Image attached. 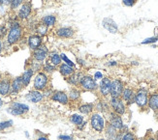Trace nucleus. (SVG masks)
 Masks as SVG:
<instances>
[{
  "label": "nucleus",
  "mask_w": 158,
  "mask_h": 140,
  "mask_svg": "<svg viewBox=\"0 0 158 140\" xmlns=\"http://www.w3.org/2000/svg\"><path fill=\"white\" fill-rule=\"evenodd\" d=\"M89 125L92 130L101 134L104 132V130L107 125V119L104 114L99 113V112L93 111L89 115Z\"/></svg>",
  "instance_id": "nucleus-1"
},
{
  "label": "nucleus",
  "mask_w": 158,
  "mask_h": 140,
  "mask_svg": "<svg viewBox=\"0 0 158 140\" xmlns=\"http://www.w3.org/2000/svg\"><path fill=\"white\" fill-rule=\"evenodd\" d=\"M124 82L119 78H114L111 82V91H110V97L120 98L122 91L124 89Z\"/></svg>",
  "instance_id": "nucleus-11"
},
{
  "label": "nucleus",
  "mask_w": 158,
  "mask_h": 140,
  "mask_svg": "<svg viewBox=\"0 0 158 140\" xmlns=\"http://www.w3.org/2000/svg\"><path fill=\"white\" fill-rule=\"evenodd\" d=\"M7 33H8V26H7V24H0V38H6Z\"/></svg>",
  "instance_id": "nucleus-39"
},
{
  "label": "nucleus",
  "mask_w": 158,
  "mask_h": 140,
  "mask_svg": "<svg viewBox=\"0 0 158 140\" xmlns=\"http://www.w3.org/2000/svg\"><path fill=\"white\" fill-rule=\"evenodd\" d=\"M24 99L31 103L37 104V103H41L42 102H44L45 98H44L43 92L35 90V89H31L24 95Z\"/></svg>",
  "instance_id": "nucleus-12"
},
{
  "label": "nucleus",
  "mask_w": 158,
  "mask_h": 140,
  "mask_svg": "<svg viewBox=\"0 0 158 140\" xmlns=\"http://www.w3.org/2000/svg\"><path fill=\"white\" fill-rule=\"evenodd\" d=\"M111 82L112 79L109 76H104L99 82L98 85V94L99 98L108 99L110 97V91H111Z\"/></svg>",
  "instance_id": "nucleus-9"
},
{
  "label": "nucleus",
  "mask_w": 158,
  "mask_h": 140,
  "mask_svg": "<svg viewBox=\"0 0 158 140\" xmlns=\"http://www.w3.org/2000/svg\"><path fill=\"white\" fill-rule=\"evenodd\" d=\"M60 56H61V60H62V63H65V64L69 65L71 67H75V66H76V64H75V63L72 60H70L69 58H68L67 55L65 53H60Z\"/></svg>",
  "instance_id": "nucleus-38"
},
{
  "label": "nucleus",
  "mask_w": 158,
  "mask_h": 140,
  "mask_svg": "<svg viewBox=\"0 0 158 140\" xmlns=\"http://www.w3.org/2000/svg\"><path fill=\"white\" fill-rule=\"evenodd\" d=\"M48 61H49L51 64H52L53 66L58 67L61 63H62V60H61V56L60 53L57 52L56 50H53V51H50L49 56H48Z\"/></svg>",
  "instance_id": "nucleus-27"
},
{
  "label": "nucleus",
  "mask_w": 158,
  "mask_h": 140,
  "mask_svg": "<svg viewBox=\"0 0 158 140\" xmlns=\"http://www.w3.org/2000/svg\"><path fill=\"white\" fill-rule=\"evenodd\" d=\"M158 41V36H152V37H149V38H147L143 41H142L141 45H153L155 43H157Z\"/></svg>",
  "instance_id": "nucleus-37"
},
{
  "label": "nucleus",
  "mask_w": 158,
  "mask_h": 140,
  "mask_svg": "<svg viewBox=\"0 0 158 140\" xmlns=\"http://www.w3.org/2000/svg\"><path fill=\"white\" fill-rule=\"evenodd\" d=\"M11 4V0H3V5L5 7H9Z\"/></svg>",
  "instance_id": "nucleus-50"
},
{
  "label": "nucleus",
  "mask_w": 158,
  "mask_h": 140,
  "mask_svg": "<svg viewBox=\"0 0 158 140\" xmlns=\"http://www.w3.org/2000/svg\"><path fill=\"white\" fill-rule=\"evenodd\" d=\"M50 53V50L49 47L47 46V45L43 44L42 46H40L36 50H32L31 53V58L35 61L41 62V63H44L47 59H48V56H49Z\"/></svg>",
  "instance_id": "nucleus-8"
},
{
  "label": "nucleus",
  "mask_w": 158,
  "mask_h": 140,
  "mask_svg": "<svg viewBox=\"0 0 158 140\" xmlns=\"http://www.w3.org/2000/svg\"><path fill=\"white\" fill-rule=\"evenodd\" d=\"M103 78H104V74H103V73L101 71H97V72H95V74H93V78L96 80V81H100Z\"/></svg>",
  "instance_id": "nucleus-42"
},
{
  "label": "nucleus",
  "mask_w": 158,
  "mask_h": 140,
  "mask_svg": "<svg viewBox=\"0 0 158 140\" xmlns=\"http://www.w3.org/2000/svg\"><path fill=\"white\" fill-rule=\"evenodd\" d=\"M43 92V95H44V98L45 99H50V98L52 97V95L53 94V92H54V90L52 88V87H48V88H46L44 91H42Z\"/></svg>",
  "instance_id": "nucleus-40"
},
{
  "label": "nucleus",
  "mask_w": 158,
  "mask_h": 140,
  "mask_svg": "<svg viewBox=\"0 0 158 140\" xmlns=\"http://www.w3.org/2000/svg\"><path fill=\"white\" fill-rule=\"evenodd\" d=\"M3 51H4V41L3 39L0 38V55L2 54Z\"/></svg>",
  "instance_id": "nucleus-47"
},
{
  "label": "nucleus",
  "mask_w": 158,
  "mask_h": 140,
  "mask_svg": "<svg viewBox=\"0 0 158 140\" xmlns=\"http://www.w3.org/2000/svg\"><path fill=\"white\" fill-rule=\"evenodd\" d=\"M102 26L104 29H106L107 31H109L112 34H116L118 33L119 29L118 26L116 24V22L112 18H104L102 20Z\"/></svg>",
  "instance_id": "nucleus-20"
},
{
  "label": "nucleus",
  "mask_w": 158,
  "mask_h": 140,
  "mask_svg": "<svg viewBox=\"0 0 158 140\" xmlns=\"http://www.w3.org/2000/svg\"><path fill=\"white\" fill-rule=\"evenodd\" d=\"M30 111V107L27 103L19 102H10L9 106L6 108V112L12 116L23 117L25 116Z\"/></svg>",
  "instance_id": "nucleus-2"
},
{
  "label": "nucleus",
  "mask_w": 158,
  "mask_h": 140,
  "mask_svg": "<svg viewBox=\"0 0 158 140\" xmlns=\"http://www.w3.org/2000/svg\"><path fill=\"white\" fill-rule=\"evenodd\" d=\"M56 37L59 39H71L75 35V30L70 26H62L58 27L54 31Z\"/></svg>",
  "instance_id": "nucleus-16"
},
{
  "label": "nucleus",
  "mask_w": 158,
  "mask_h": 140,
  "mask_svg": "<svg viewBox=\"0 0 158 140\" xmlns=\"http://www.w3.org/2000/svg\"><path fill=\"white\" fill-rule=\"evenodd\" d=\"M0 5H3V0H0Z\"/></svg>",
  "instance_id": "nucleus-58"
},
{
  "label": "nucleus",
  "mask_w": 158,
  "mask_h": 140,
  "mask_svg": "<svg viewBox=\"0 0 158 140\" xmlns=\"http://www.w3.org/2000/svg\"><path fill=\"white\" fill-rule=\"evenodd\" d=\"M137 137L135 135V134L132 130H126L122 132V136H121V140H136Z\"/></svg>",
  "instance_id": "nucleus-35"
},
{
  "label": "nucleus",
  "mask_w": 158,
  "mask_h": 140,
  "mask_svg": "<svg viewBox=\"0 0 158 140\" xmlns=\"http://www.w3.org/2000/svg\"><path fill=\"white\" fill-rule=\"evenodd\" d=\"M145 139H146V140H156L155 137H154L153 135H148Z\"/></svg>",
  "instance_id": "nucleus-52"
},
{
  "label": "nucleus",
  "mask_w": 158,
  "mask_h": 140,
  "mask_svg": "<svg viewBox=\"0 0 158 140\" xmlns=\"http://www.w3.org/2000/svg\"><path fill=\"white\" fill-rule=\"evenodd\" d=\"M23 89H24V85H23V80H22V78H20V75L12 78L10 97H16V96H18Z\"/></svg>",
  "instance_id": "nucleus-14"
},
{
  "label": "nucleus",
  "mask_w": 158,
  "mask_h": 140,
  "mask_svg": "<svg viewBox=\"0 0 158 140\" xmlns=\"http://www.w3.org/2000/svg\"><path fill=\"white\" fill-rule=\"evenodd\" d=\"M77 109L81 115L89 116L94 111V102H82V103H80L78 106V107H77Z\"/></svg>",
  "instance_id": "nucleus-23"
},
{
  "label": "nucleus",
  "mask_w": 158,
  "mask_h": 140,
  "mask_svg": "<svg viewBox=\"0 0 158 140\" xmlns=\"http://www.w3.org/2000/svg\"><path fill=\"white\" fill-rule=\"evenodd\" d=\"M118 65V61H115V60H111V61H108V62L105 63V66L109 67V68L116 67Z\"/></svg>",
  "instance_id": "nucleus-44"
},
{
  "label": "nucleus",
  "mask_w": 158,
  "mask_h": 140,
  "mask_svg": "<svg viewBox=\"0 0 158 140\" xmlns=\"http://www.w3.org/2000/svg\"><path fill=\"white\" fill-rule=\"evenodd\" d=\"M86 126H87V121H84V122H82L81 125H79V126H77V130H81V131H82V130H84L85 129V127H86Z\"/></svg>",
  "instance_id": "nucleus-45"
},
{
  "label": "nucleus",
  "mask_w": 158,
  "mask_h": 140,
  "mask_svg": "<svg viewBox=\"0 0 158 140\" xmlns=\"http://www.w3.org/2000/svg\"><path fill=\"white\" fill-rule=\"evenodd\" d=\"M36 140H50L49 137H48L47 135H44V134H41L39 136H37Z\"/></svg>",
  "instance_id": "nucleus-48"
},
{
  "label": "nucleus",
  "mask_w": 158,
  "mask_h": 140,
  "mask_svg": "<svg viewBox=\"0 0 158 140\" xmlns=\"http://www.w3.org/2000/svg\"><path fill=\"white\" fill-rule=\"evenodd\" d=\"M121 136H122V131H118L114 140H121Z\"/></svg>",
  "instance_id": "nucleus-49"
},
{
  "label": "nucleus",
  "mask_w": 158,
  "mask_h": 140,
  "mask_svg": "<svg viewBox=\"0 0 158 140\" xmlns=\"http://www.w3.org/2000/svg\"><path fill=\"white\" fill-rule=\"evenodd\" d=\"M34 75H35V73L33 72V70L29 67H26L24 69L23 73L20 75V78H22V80H23V83L24 85V88L28 87L30 85L31 81L33 80V78Z\"/></svg>",
  "instance_id": "nucleus-22"
},
{
  "label": "nucleus",
  "mask_w": 158,
  "mask_h": 140,
  "mask_svg": "<svg viewBox=\"0 0 158 140\" xmlns=\"http://www.w3.org/2000/svg\"><path fill=\"white\" fill-rule=\"evenodd\" d=\"M118 130H115L112 125H110L109 123H107L106 128H105L103 134H104V135H105L104 137L107 138L108 140H114V137L116 136V134H118Z\"/></svg>",
  "instance_id": "nucleus-28"
},
{
  "label": "nucleus",
  "mask_w": 158,
  "mask_h": 140,
  "mask_svg": "<svg viewBox=\"0 0 158 140\" xmlns=\"http://www.w3.org/2000/svg\"><path fill=\"white\" fill-rule=\"evenodd\" d=\"M98 85L99 83L96 81L92 75L85 74L84 78H81L79 88L84 91V92H89V93H95L98 91Z\"/></svg>",
  "instance_id": "nucleus-4"
},
{
  "label": "nucleus",
  "mask_w": 158,
  "mask_h": 140,
  "mask_svg": "<svg viewBox=\"0 0 158 140\" xmlns=\"http://www.w3.org/2000/svg\"><path fill=\"white\" fill-rule=\"evenodd\" d=\"M122 101L126 103V106H129L132 103H134V98H135V89L131 87H124L122 91V94L120 96Z\"/></svg>",
  "instance_id": "nucleus-19"
},
{
  "label": "nucleus",
  "mask_w": 158,
  "mask_h": 140,
  "mask_svg": "<svg viewBox=\"0 0 158 140\" xmlns=\"http://www.w3.org/2000/svg\"><path fill=\"white\" fill-rule=\"evenodd\" d=\"M108 102H109V106H110L111 111L114 112L115 114H118L120 116H123L126 114L128 106H126V103L122 101L121 98L109 97Z\"/></svg>",
  "instance_id": "nucleus-3"
},
{
  "label": "nucleus",
  "mask_w": 158,
  "mask_h": 140,
  "mask_svg": "<svg viewBox=\"0 0 158 140\" xmlns=\"http://www.w3.org/2000/svg\"><path fill=\"white\" fill-rule=\"evenodd\" d=\"M107 116V123H109L110 125H112L113 127L118 130V131H121L123 127H124V122H123V119L122 116L118 115V114H115L114 112L110 110L108 113L106 114Z\"/></svg>",
  "instance_id": "nucleus-7"
},
{
  "label": "nucleus",
  "mask_w": 158,
  "mask_h": 140,
  "mask_svg": "<svg viewBox=\"0 0 158 140\" xmlns=\"http://www.w3.org/2000/svg\"><path fill=\"white\" fill-rule=\"evenodd\" d=\"M154 137H155V139H156V140H158V131H157V132H156V134H155Z\"/></svg>",
  "instance_id": "nucleus-56"
},
{
  "label": "nucleus",
  "mask_w": 158,
  "mask_h": 140,
  "mask_svg": "<svg viewBox=\"0 0 158 140\" xmlns=\"http://www.w3.org/2000/svg\"><path fill=\"white\" fill-rule=\"evenodd\" d=\"M139 0H122V4L125 7H133L137 3H138Z\"/></svg>",
  "instance_id": "nucleus-41"
},
{
  "label": "nucleus",
  "mask_w": 158,
  "mask_h": 140,
  "mask_svg": "<svg viewBox=\"0 0 158 140\" xmlns=\"http://www.w3.org/2000/svg\"><path fill=\"white\" fill-rule=\"evenodd\" d=\"M110 110H111V109H110L108 99L99 98V99L94 102V111L106 115Z\"/></svg>",
  "instance_id": "nucleus-18"
},
{
  "label": "nucleus",
  "mask_w": 158,
  "mask_h": 140,
  "mask_svg": "<svg viewBox=\"0 0 158 140\" xmlns=\"http://www.w3.org/2000/svg\"><path fill=\"white\" fill-rule=\"evenodd\" d=\"M136 140H146V139H145V138H141V139H138V138H137Z\"/></svg>",
  "instance_id": "nucleus-59"
},
{
  "label": "nucleus",
  "mask_w": 158,
  "mask_h": 140,
  "mask_svg": "<svg viewBox=\"0 0 158 140\" xmlns=\"http://www.w3.org/2000/svg\"><path fill=\"white\" fill-rule=\"evenodd\" d=\"M148 107L155 113H158V93L149 94Z\"/></svg>",
  "instance_id": "nucleus-26"
},
{
  "label": "nucleus",
  "mask_w": 158,
  "mask_h": 140,
  "mask_svg": "<svg viewBox=\"0 0 158 140\" xmlns=\"http://www.w3.org/2000/svg\"><path fill=\"white\" fill-rule=\"evenodd\" d=\"M25 0H11V4H10V10L11 11H18V9L20 6L23 4Z\"/></svg>",
  "instance_id": "nucleus-36"
},
{
  "label": "nucleus",
  "mask_w": 158,
  "mask_h": 140,
  "mask_svg": "<svg viewBox=\"0 0 158 140\" xmlns=\"http://www.w3.org/2000/svg\"><path fill=\"white\" fill-rule=\"evenodd\" d=\"M85 73L81 71H76L74 74H72L70 76H68L67 78H65L66 82L69 84L72 87H79L80 82L81 80V78H84Z\"/></svg>",
  "instance_id": "nucleus-21"
},
{
  "label": "nucleus",
  "mask_w": 158,
  "mask_h": 140,
  "mask_svg": "<svg viewBox=\"0 0 158 140\" xmlns=\"http://www.w3.org/2000/svg\"><path fill=\"white\" fill-rule=\"evenodd\" d=\"M4 104H5V102L3 100V97L0 96V108H2L4 106Z\"/></svg>",
  "instance_id": "nucleus-51"
},
{
  "label": "nucleus",
  "mask_w": 158,
  "mask_h": 140,
  "mask_svg": "<svg viewBox=\"0 0 158 140\" xmlns=\"http://www.w3.org/2000/svg\"><path fill=\"white\" fill-rule=\"evenodd\" d=\"M14 127V121L9 119V120L0 121V131H5L7 130H10Z\"/></svg>",
  "instance_id": "nucleus-34"
},
{
  "label": "nucleus",
  "mask_w": 158,
  "mask_h": 140,
  "mask_svg": "<svg viewBox=\"0 0 158 140\" xmlns=\"http://www.w3.org/2000/svg\"><path fill=\"white\" fill-rule=\"evenodd\" d=\"M2 78H3V74L0 73V81H1V79H2Z\"/></svg>",
  "instance_id": "nucleus-57"
},
{
  "label": "nucleus",
  "mask_w": 158,
  "mask_h": 140,
  "mask_svg": "<svg viewBox=\"0 0 158 140\" xmlns=\"http://www.w3.org/2000/svg\"><path fill=\"white\" fill-rule=\"evenodd\" d=\"M12 78L10 76H3L0 81V96L6 98L10 96Z\"/></svg>",
  "instance_id": "nucleus-17"
},
{
  "label": "nucleus",
  "mask_w": 158,
  "mask_h": 140,
  "mask_svg": "<svg viewBox=\"0 0 158 140\" xmlns=\"http://www.w3.org/2000/svg\"><path fill=\"white\" fill-rule=\"evenodd\" d=\"M35 34L39 35V36L41 37H45L48 35V33H49V27H47L45 24H43L42 22H38L36 27H35Z\"/></svg>",
  "instance_id": "nucleus-31"
},
{
  "label": "nucleus",
  "mask_w": 158,
  "mask_h": 140,
  "mask_svg": "<svg viewBox=\"0 0 158 140\" xmlns=\"http://www.w3.org/2000/svg\"><path fill=\"white\" fill-rule=\"evenodd\" d=\"M32 81H33V89L42 92V91H44L50 85V75L41 71L35 74Z\"/></svg>",
  "instance_id": "nucleus-6"
},
{
  "label": "nucleus",
  "mask_w": 158,
  "mask_h": 140,
  "mask_svg": "<svg viewBox=\"0 0 158 140\" xmlns=\"http://www.w3.org/2000/svg\"><path fill=\"white\" fill-rule=\"evenodd\" d=\"M57 71V67L53 66L52 64H51V63L46 60L45 63H43V68H42V72H44L45 74H52L54 72Z\"/></svg>",
  "instance_id": "nucleus-32"
},
{
  "label": "nucleus",
  "mask_w": 158,
  "mask_h": 140,
  "mask_svg": "<svg viewBox=\"0 0 158 140\" xmlns=\"http://www.w3.org/2000/svg\"><path fill=\"white\" fill-rule=\"evenodd\" d=\"M131 65L138 66V65H139V62H138V61H132V62H131Z\"/></svg>",
  "instance_id": "nucleus-53"
},
{
  "label": "nucleus",
  "mask_w": 158,
  "mask_h": 140,
  "mask_svg": "<svg viewBox=\"0 0 158 140\" xmlns=\"http://www.w3.org/2000/svg\"><path fill=\"white\" fill-rule=\"evenodd\" d=\"M50 100L53 102H57L59 104H62V106H67V104L70 103L69 98H68V94L65 91H61V90H54L53 94L50 98Z\"/></svg>",
  "instance_id": "nucleus-13"
},
{
  "label": "nucleus",
  "mask_w": 158,
  "mask_h": 140,
  "mask_svg": "<svg viewBox=\"0 0 158 140\" xmlns=\"http://www.w3.org/2000/svg\"><path fill=\"white\" fill-rule=\"evenodd\" d=\"M57 71L64 78H67L68 76H70L72 74L76 72V68L71 67L69 65L65 64V63H61V64L57 67Z\"/></svg>",
  "instance_id": "nucleus-24"
},
{
  "label": "nucleus",
  "mask_w": 158,
  "mask_h": 140,
  "mask_svg": "<svg viewBox=\"0 0 158 140\" xmlns=\"http://www.w3.org/2000/svg\"><path fill=\"white\" fill-rule=\"evenodd\" d=\"M56 17L54 15H47V16H44L42 18H41V22L43 24H45L47 27L49 28H52V27H54L56 24Z\"/></svg>",
  "instance_id": "nucleus-29"
},
{
  "label": "nucleus",
  "mask_w": 158,
  "mask_h": 140,
  "mask_svg": "<svg viewBox=\"0 0 158 140\" xmlns=\"http://www.w3.org/2000/svg\"><path fill=\"white\" fill-rule=\"evenodd\" d=\"M26 45L31 51L36 50L40 46L43 45V37L39 36L37 34H30L26 38Z\"/></svg>",
  "instance_id": "nucleus-15"
},
{
  "label": "nucleus",
  "mask_w": 158,
  "mask_h": 140,
  "mask_svg": "<svg viewBox=\"0 0 158 140\" xmlns=\"http://www.w3.org/2000/svg\"><path fill=\"white\" fill-rule=\"evenodd\" d=\"M97 140H108L107 138H105V137H100V138H98Z\"/></svg>",
  "instance_id": "nucleus-55"
},
{
  "label": "nucleus",
  "mask_w": 158,
  "mask_h": 140,
  "mask_svg": "<svg viewBox=\"0 0 158 140\" xmlns=\"http://www.w3.org/2000/svg\"><path fill=\"white\" fill-rule=\"evenodd\" d=\"M24 134L27 138H29V134H28V131H24Z\"/></svg>",
  "instance_id": "nucleus-54"
},
{
  "label": "nucleus",
  "mask_w": 158,
  "mask_h": 140,
  "mask_svg": "<svg viewBox=\"0 0 158 140\" xmlns=\"http://www.w3.org/2000/svg\"><path fill=\"white\" fill-rule=\"evenodd\" d=\"M67 94L70 102H79L81 98V90L79 87H72Z\"/></svg>",
  "instance_id": "nucleus-25"
},
{
  "label": "nucleus",
  "mask_w": 158,
  "mask_h": 140,
  "mask_svg": "<svg viewBox=\"0 0 158 140\" xmlns=\"http://www.w3.org/2000/svg\"><path fill=\"white\" fill-rule=\"evenodd\" d=\"M29 68H31L33 70V72L37 74L39 72L42 71V68H43V63L41 62H38V61H35V60H31L30 63H29Z\"/></svg>",
  "instance_id": "nucleus-33"
},
{
  "label": "nucleus",
  "mask_w": 158,
  "mask_h": 140,
  "mask_svg": "<svg viewBox=\"0 0 158 140\" xmlns=\"http://www.w3.org/2000/svg\"><path fill=\"white\" fill-rule=\"evenodd\" d=\"M148 96H149V92L148 91V89H146V88L141 87L139 89L135 90L134 103L140 109H142V110L148 108Z\"/></svg>",
  "instance_id": "nucleus-5"
},
{
  "label": "nucleus",
  "mask_w": 158,
  "mask_h": 140,
  "mask_svg": "<svg viewBox=\"0 0 158 140\" xmlns=\"http://www.w3.org/2000/svg\"><path fill=\"white\" fill-rule=\"evenodd\" d=\"M32 14V5L29 1H24L23 4L18 9L17 16L20 22L28 20Z\"/></svg>",
  "instance_id": "nucleus-10"
},
{
  "label": "nucleus",
  "mask_w": 158,
  "mask_h": 140,
  "mask_svg": "<svg viewBox=\"0 0 158 140\" xmlns=\"http://www.w3.org/2000/svg\"><path fill=\"white\" fill-rule=\"evenodd\" d=\"M58 140H74L73 135H68V134H60L57 136Z\"/></svg>",
  "instance_id": "nucleus-43"
},
{
  "label": "nucleus",
  "mask_w": 158,
  "mask_h": 140,
  "mask_svg": "<svg viewBox=\"0 0 158 140\" xmlns=\"http://www.w3.org/2000/svg\"><path fill=\"white\" fill-rule=\"evenodd\" d=\"M77 63H78L79 65L82 66V67H85V66L86 65V62H85V60L81 59V58H77Z\"/></svg>",
  "instance_id": "nucleus-46"
},
{
  "label": "nucleus",
  "mask_w": 158,
  "mask_h": 140,
  "mask_svg": "<svg viewBox=\"0 0 158 140\" xmlns=\"http://www.w3.org/2000/svg\"><path fill=\"white\" fill-rule=\"evenodd\" d=\"M84 121H85V116L81 115V113H74L69 117V122L72 125H74L75 127L81 125Z\"/></svg>",
  "instance_id": "nucleus-30"
}]
</instances>
